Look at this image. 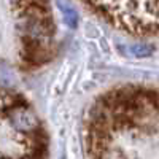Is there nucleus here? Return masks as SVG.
Segmentation results:
<instances>
[{
	"instance_id": "1",
	"label": "nucleus",
	"mask_w": 159,
	"mask_h": 159,
	"mask_svg": "<svg viewBox=\"0 0 159 159\" xmlns=\"http://www.w3.org/2000/svg\"><path fill=\"white\" fill-rule=\"evenodd\" d=\"M110 22L139 35L159 34V0H86Z\"/></svg>"
},
{
	"instance_id": "2",
	"label": "nucleus",
	"mask_w": 159,
	"mask_h": 159,
	"mask_svg": "<svg viewBox=\"0 0 159 159\" xmlns=\"http://www.w3.org/2000/svg\"><path fill=\"white\" fill-rule=\"evenodd\" d=\"M10 121H11V126L18 132H25V134L35 132V129L38 127V121L34 111L22 107H18L10 113Z\"/></svg>"
},
{
	"instance_id": "3",
	"label": "nucleus",
	"mask_w": 159,
	"mask_h": 159,
	"mask_svg": "<svg viewBox=\"0 0 159 159\" xmlns=\"http://www.w3.org/2000/svg\"><path fill=\"white\" fill-rule=\"evenodd\" d=\"M57 5L61 8V13L64 16L65 24H67L69 27H72V29L76 27V24H78V13L73 10V7L69 2H65V0H57Z\"/></svg>"
},
{
	"instance_id": "4",
	"label": "nucleus",
	"mask_w": 159,
	"mask_h": 159,
	"mask_svg": "<svg viewBox=\"0 0 159 159\" xmlns=\"http://www.w3.org/2000/svg\"><path fill=\"white\" fill-rule=\"evenodd\" d=\"M15 83H16V78H15V73L11 72V69L5 67V65H0V84L11 88L15 86Z\"/></svg>"
},
{
	"instance_id": "5",
	"label": "nucleus",
	"mask_w": 159,
	"mask_h": 159,
	"mask_svg": "<svg viewBox=\"0 0 159 159\" xmlns=\"http://www.w3.org/2000/svg\"><path fill=\"white\" fill-rule=\"evenodd\" d=\"M132 51H134L135 56H147V54H150V52H151V49H148V48L143 49V48H140V46H135Z\"/></svg>"
}]
</instances>
